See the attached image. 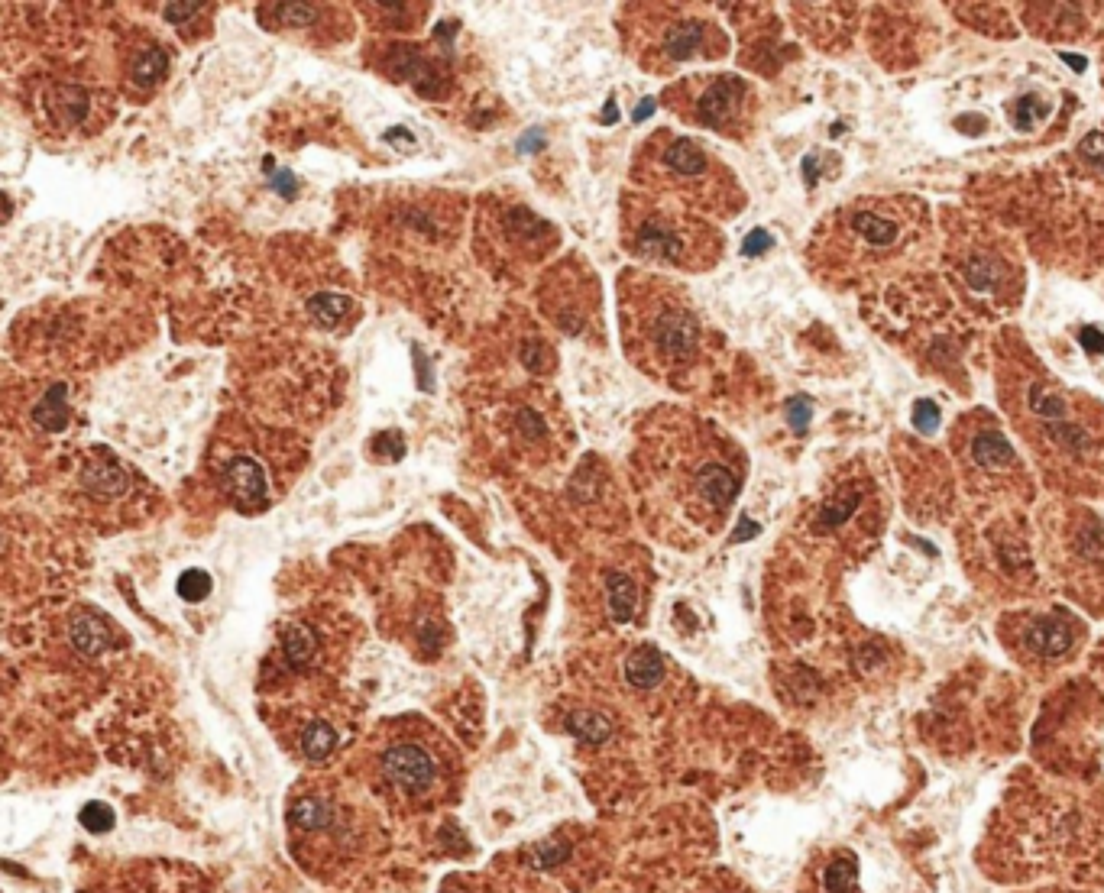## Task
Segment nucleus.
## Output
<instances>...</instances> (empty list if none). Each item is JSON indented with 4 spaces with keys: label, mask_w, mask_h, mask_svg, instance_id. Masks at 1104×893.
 Wrapping results in <instances>:
<instances>
[{
    "label": "nucleus",
    "mask_w": 1104,
    "mask_h": 893,
    "mask_svg": "<svg viewBox=\"0 0 1104 893\" xmlns=\"http://www.w3.org/2000/svg\"><path fill=\"white\" fill-rule=\"evenodd\" d=\"M1082 340H1085L1092 350H1101V347H1104V334L1098 337V334H1092V331H1085V334H1082Z\"/></svg>",
    "instance_id": "31"
},
{
    "label": "nucleus",
    "mask_w": 1104,
    "mask_h": 893,
    "mask_svg": "<svg viewBox=\"0 0 1104 893\" xmlns=\"http://www.w3.org/2000/svg\"><path fill=\"white\" fill-rule=\"evenodd\" d=\"M78 893H211V884L195 864L146 858L107 868Z\"/></svg>",
    "instance_id": "12"
},
{
    "label": "nucleus",
    "mask_w": 1104,
    "mask_h": 893,
    "mask_svg": "<svg viewBox=\"0 0 1104 893\" xmlns=\"http://www.w3.org/2000/svg\"><path fill=\"white\" fill-rule=\"evenodd\" d=\"M959 276L975 295H985L991 301H1007V305H1014V298L1020 295L1017 269L1007 266V259L1001 253H994L991 246H975L972 253H965V259L959 263Z\"/></svg>",
    "instance_id": "14"
},
{
    "label": "nucleus",
    "mask_w": 1104,
    "mask_h": 893,
    "mask_svg": "<svg viewBox=\"0 0 1104 893\" xmlns=\"http://www.w3.org/2000/svg\"><path fill=\"white\" fill-rule=\"evenodd\" d=\"M1004 411L1027 437L1033 453L1072 483L1104 476V408L1066 389L1030 360H1017L1001 376Z\"/></svg>",
    "instance_id": "2"
},
{
    "label": "nucleus",
    "mask_w": 1104,
    "mask_h": 893,
    "mask_svg": "<svg viewBox=\"0 0 1104 893\" xmlns=\"http://www.w3.org/2000/svg\"><path fill=\"white\" fill-rule=\"evenodd\" d=\"M625 677H629L635 690H651L664 677V657L654 648H638L629 657V664H625Z\"/></svg>",
    "instance_id": "18"
},
{
    "label": "nucleus",
    "mask_w": 1104,
    "mask_h": 893,
    "mask_svg": "<svg viewBox=\"0 0 1104 893\" xmlns=\"http://www.w3.org/2000/svg\"><path fill=\"white\" fill-rule=\"evenodd\" d=\"M913 424H917V431L933 434L939 428V408L933 402H917V408H913Z\"/></svg>",
    "instance_id": "26"
},
{
    "label": "nucleus",
    "mask_w": 1104,
    "mask_h": 893,
    "mask_svg": "<svg viewBox=\"0 0 1104 893\" xmlns=\"http://www.w3.org/2000/svg\"><path fill=\"white\" fill-rule=\"evenodd\" d=\"M632 178L642 191L687 204L693 211L732 217L742 211L745 195L735 175L690 136L658 130L642 143L632 162Z\"/></svg>",
    "instance_id": "7"
},
{
    "label": "nucleus",
    "mask_w": 1104,
    "mask_h": 893,
    "mask_svg": "<svg viewBox=\"0 0 1104 893\" xmlns=\"http://www.w3.org/2000/svg\"><path fill=\"white\" fill-rule=\"evenodd\" d=\"M622 243L632 256L654 266L703 272L719 263L722 237L687 204L632 191L622 201Z\"/></svg>",
    "instance_id": "8"
},
{
    "label": "nucleus",
    "mask_w": 1104,
    "mask_h": 893,
    "mask_svg": "<svg viewBox=\"0 0 1104 893\" xmlns=\"http://www.w3.org/2000/svg\"><path fill=\"white\" fill-rule=\"evenodd\" d=\"M169 68V56L162 46H143L136 56L130 59V81L136 88H156L162 78H166Z\"/></svg>",
    "instance_id": "17"
},
{
    "label": "nucleus",
    "mask_w": 1104,
    "mask_h": 893,
    "mask_svg": "<svg viewBox=\"0 0 1104 893\" xmlns=\"http://www.w3.org/2000/svg\"><path fill=\"white\" fill-rule=\"evenodd\" d=\"M208 593H211V576L204 570H185L179 576V596L185 602H201V599H208Z\"/></svg>",
    "instance_id": "25"
},
{
    "label": "nucleus",
    "mask_w": 1104,
    "mask_h": 893,
    "mask_svg": "<svg viewBox=\"0 0 1104 893\" xmlns=\"http://www.w3.org/2000/svg\"><path fill=\"white\" fill-rule=\"evenodd\" d=\"M567 728H570V732H574L580 741H590V745H596V741H603V738L612 732V725H609L603 716H593V712H574V716H570V722H567Z\"/></svg>",
    "instance_id": "23"
},
{
    "label": "nucleus",
    "mask_w": 1104,
    "mask_h": 893,
    "mask_svg": "<svg viewBox=\"0 0 1104 893\" xmlns=\"http://www.w3.org/2000/svg\"><path fill=\"white\" fill-rule=\"evenodd\" d=\"M765 246H771V237H768L765 230H755L752 237L745 240V253H748V256H752V253H761V250H765Z\"/></svg>",
    "instance_id": "30"
},
{
    "label": "nucleus",
    "mask_w": 1104,
    "mask_h": 893,
    "mask_svg": "<svg viewBox=\"0 0 1104 893\" xmlns=\"http://www.w3.org/2000/svg\"><path fill=\"white\" fill-rule=\"evenodd\" d=\"M742 466V453L713 428L680 415L664 418L638 447L645 512L658 518L664 538H710L739 499Z\"/></svg>",
    "instance_id": "1"
},
{
    "label": "nucleus",
    "mask_w": 1104,
    "mask_h": 893,
    "mask_svg": "<svg viewBox=\"0 0 1104 893\" xmlns=\"http://www.w3.org/2000/svg\"><path fill=\"white\" fill-rule=\"evenodd\" d=\"M956 453L972 483H1024V466L1001 428L985 415H969L956 428Z\"/></svg>",
    "instance_id": "11"
},
{
    "label": "nucleus",
    "mask_w": 1104,
    "mask_h": 893,
    "mask_svg": "<svg viewBox=\"0 0 1104 893\" xmlns=\"http://www.w3.org/2000/svg\"><path fill=\"white\" fill-rule=\"evenodd\" d=\"M823 224L813 253L842 272H865L920 243L926 208L910 198H858Z\"/></svg>",
    "instance_id": "6"
},
{
    "label": "nucleus",
    "mask_w": 1104,
    "mask_h": 893,
    "mask_svg": "<svg viewBox=\"0 0 1104 893\" xmlns=\"http://www.w3.org/2000/svg\"><path fill=\"white\" fill-rule=\"evenodd\" d=\"M347 308H350V301L344 295H318V298H311V318H315L321 327H334L340 318H344Z\"/></svg>",
    "instance_id": "24"
},
{
    "label": "nucleus",
    "mask_w": 1104,
    "mask_h": 893,
    "mask_svg": "<svg viewBox=\"0 0 1104 893\" xmlns=\"http://www.w3.org/2000/svg\"><path fill=\"white\" fill-rule=\"evenodd\" d=\"M1082 641V625L1066 612H1027L1007 622V644L1033 664H1056Z\"/></svg>",
    "instance_id": "13"
},
{
    "label": "nucleus",
    "mask_w": 1104,
    "mask_h": 893,
    "mask_svg": "<svg viewBox=\"0 0 1104 893\" xmlns=\"http://www.w3.org/2000/svg\"><path fill=\"white\" fill-rule=\"evenodd\" d=\"M334 748H337V728L327 719H311L302 728V735H298V751L308 761H324Z\"/></svg>",
    "instance_id": "19"
},
{
    "label": "nucleus",
    "mask_w": 1104,
    "mask_h": 893,
    "mask_svg": "<svg viewBox=\"0 0 1104 893\" xmlns=\"http://www.w3.org/2000/svg\"><path fill=\"white\" fill-rule=\"evenodd\" d=\"M62 395H65V386H56L33 411V418L43 424L46 431H62L68 424V405Z\"/></svg>",
    "instance_id": "22"
},
{
    "label": "nucleus",
    "mask_w": 1104,
    "mask_h": 893,
    "mask_svg": "<svg viewBox=\"0 0 1104 893\" xmlns=\"http://www.w3.org/2000/svg\"><path fill=\"white\" fill-rule=\"evenodd\" d=\"M285 826L292 835L295 858L308 871H347L353 861L376 845L379 822L366 800H357L344 783L315 780L295 787Z\"/></svg>",
    "instance_id": "5"
},
{
    "label": "nucleus",
    "mask_w": 1104,
    "mask_h": 893,
    "mask_svg": "<svg viewBox=\"0 0 1104 893\" xmlns=\"http://www.w3.org/2000/svg\"><path fill=\"white\" fill-rule=\"evenodd\" d=\"M810 402H807V398H797V402L794 405H790V424H794V428L797 431H803V428H807V418H810Z\"/></svg>",
    "instance_id": "28"
},
{
    "label": "nucleus",
    "mask_w": 1104,
    "mask_h": 893,
    "mask_svg": "<svg viewBox=\"0 0 1104 893\" xmlns=\"http://www.w3.org/2000/svg\"><path fill=\"white\" fill-rule=\"evenodd\" d=\"M606 596H609V612L616 622H629L635 606H638V586L632 576L625 573H609L606 576Z\"/></svg>",
    "instance_id": "20"
},
{
    "label": "nucleus",
    "mask_w": 1104,
    "mask_h": 893,
    "mask_svg": "<svg viewBox=\"0 0 1104 893\" xmlns=\"http://www.w3.org/2000/svg\"><path fill=\"white\" fill-rule=\"evenodd\" d=\"M72 635L85 654H101L107 648V625L94 615H78L72 625Z\"/></svg>",
    "instance_id": "21"
},
{
    "label": "nucleus",
    "mask_w": 1104,
    "mask_h": 893,
    "mask_svg": "<svg viewBox=\"0 0 1104 893\" xmlns=\"http://www.w3.org/2000/svg\"><path fill=\"white\" fill-rule=\"evenodd\" d=\"M363 783L392 813H431L457 800L460 761L441 732L421 719H399L379 732L363 758Z\"/></svg>",
    "instance_id": "3"
},
{
    "label": "nucleus",
    "mask_w": 1104,
    "mask_h": 893,
    "mask_svg": "<svg viewBox=\"0 0 1104 893\" xmlns=\"http://www.w3.org/2000/svg\"><path fill=\"white\" fill-rule=\"evenodd\" d=\"M201 10H204L201 4H166L162 7V13H166L172 23H182V20H188V13H201Z\"/></svg>",
    "instance_id": "29"
},
{
    "label": "nucleus",
    "mask_w": 1104,
    "mask_h": 893,
    "mask_svg": "<svg viewBox=\"0 0 1104 893\" xmlns=\"http://www.w3.org/2000/svg\"><path fill=\"white\" fill-rule=\"evenodd\" d=\"M221 486L227 492V499L240 508H247V512L266 505V473L253 457H243V453L240 457H230L224 463Z\"/></svg>",
    "instance_id": "16"
},
{
    "label": "nucleus",
    "mask_w": 1104,
    "mask_h": 893,
    "mask_svg": "<svg viewBox=\"0 0 1104 893\" xmlns=\"http://www.w3.org/2000/svg\"><path fill=\"white\" fill-rule=\"evenodd\" d=\"M664 107L687 123L742 140L755 127L758 98L739 75H690L664 94Z\"/></svg>",
    "instance_id": "9"
},
{
    "label": "nucleus",
    "mask_w": 1104,
    "mask_h": 893,
    "mask_svg": "<svg viewBox=\"0 0 1104 893\" xmlns=\"http://www.w3.org/2000/svg\"><path fill=\"white\" fill-rule=\"evenodd\" d=\"M1079 153H1082L1085 159H1092L1095 166H1101V169H1104V136H1101V133L1085 136L1082 146H1079Z\"/></svg>",
    "instance_id": "27"
},
{
    "label": "nucleus",
    "mask_w": 1104,
    "mask_h": 893,
    "mask_svg": "<svg viewBox=\"0 0 1104 893\" xmlns=\"http://www.w3.org/2000/svg\"><path fill=\"white\" fill-rule=\"evenodd\" d=\"M635 56L642 59L651 72H664V68L680 65V62H697V59H716L726 52V36L719 33V26L706 17H684V13H671L667 17H648V36H635Z\"/></svg>",
    "instance_id": "10"
},
{
    "label": "nucleus",
    "mask_w": 1104,
    "mask_h": 893,
    "mask_svg": "<svg viewBox=\"0 0 1104 893\" xmlns=\"http://www.w3.org/2000/svg\"><path fill=\"white\" fill-rule=\"evenodd\" d=\"M619 321L625 350L642 373L674 382L697 366L703 324L674 282L648 272H625L619 279Z\"/></svg>",
    "instance_id": "4"
},
{
    "label": "nucleus",
    "mask_w": 1104,
    "mask_h": 893,
    "mask_svg": "<svg viewBox=\"0 0 1104 893\" xmlns=\"http://www.w3.org/2000/svg\"><path fill=\"white\" fill-rule=\"evenodd\" d=\"M493 230L502 237V246L512 253H519L522 259H541L544 253L557 243V233L548 227V221H541L528 208H506L502 214H496Z\"/></svg>",
    "instance_id": "15"
}]
</instances>
